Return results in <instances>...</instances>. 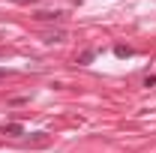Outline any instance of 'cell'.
Wrapping results in <instances>:
<instances>
[{
	"mask_svg": "<svg viewBox=\"0 0 156 153\" xmlns=\"http://www.w3.org/2000/svg\"><path fill=\"white\" fill-rule=\"evenodd\" d=\"M114 54L117 57H132V48L129 45H114Z\"/></svg>",
	"mask_w": 156,
	"mask_h": 153,
	"instance_id": "obj_2",
	"label": "cell"
},
{
	"mask_svg": "<svg viewBox=\"0 0 156 153\" xmlns=\"http://www.w3.org/2000/svg\"><path fill=\"white\" fill-rule=\"evenodd\" d=\"M3 75H6V69H0V78H3Z\"/></svg>",
	"mask_w": 156,
	"mask_h": 153,
	"instance_id": "obj_7",
	"label": "cell"
},
{
	"mask_svg": "<svg viewBox=\"0 0 156 153\" xmlns=\"http://www.w3.org/2000/svg\"><path fill=\"white\" fill-rule=\"evenodd\" d=\"M96 57V51H93V48H90V51H84V54H81V57H78V63H90V60Z\"/></svg>",
	"mask_w": 156,
	"mask_h": 153,
	"instance_id": "obj_4",
	"label": "cell"
},
{
	"mask_svg": "<svg viewBox=\"0 0 156 153\" xmlns=\"http://www.w3.org/2000/svg\"><path fill=\"white\" fill-rule=\"evenodd\" d=\"M3 132H9V135H21L24 129H21V123H6V126H3Z\"/></svg>",
	"mask_w": 156,
	"mask_h": 153,
	"instance_id": "obj_3",
	"label": "cell"
},
{
	"mask_svg": "<svg viewBox=\"0 0 156 153\" xmlns=\"http://www.w3.org/2000/svg\"><path fill=\"white\" fill-rule=\"evenodd\" d=\"M18 3H36V0H18Z\"/></svg>",
	"mask_w": 156,
	"mask_h": 153,
	"instance_id": "obj_6",
	"label": "cell"
},
{
	"mask_svg": "<svg viewBox=\"0 0 156 153\" xmlns=\"http://www.w3.org/2000/svg\"><path fill=\"white\" fill-rule=\"evenodd\" d=\"M36 18H42V21H60V18H63V12H39Z\"/></svg>",
	"mask_w": 156,
	"mask_h": 153,
	"instance_id": "obj_1",
	"label": "cell"
},
{
	"mask_svg": "<svg viewBox=\"0 0 156 153\" xmlns=\"http://www.w3.org/2000/svg\"><path fill=\"white\" fill-rule=\"evenodd\" d=\"M153 84H156V75H147V78H144V87H153Z\"/></svg>",
	"mask_w": 156,
	"mask_h": 153,
	"instance_id": "obj_5",
	"label": "cell"
}]
</instances>
